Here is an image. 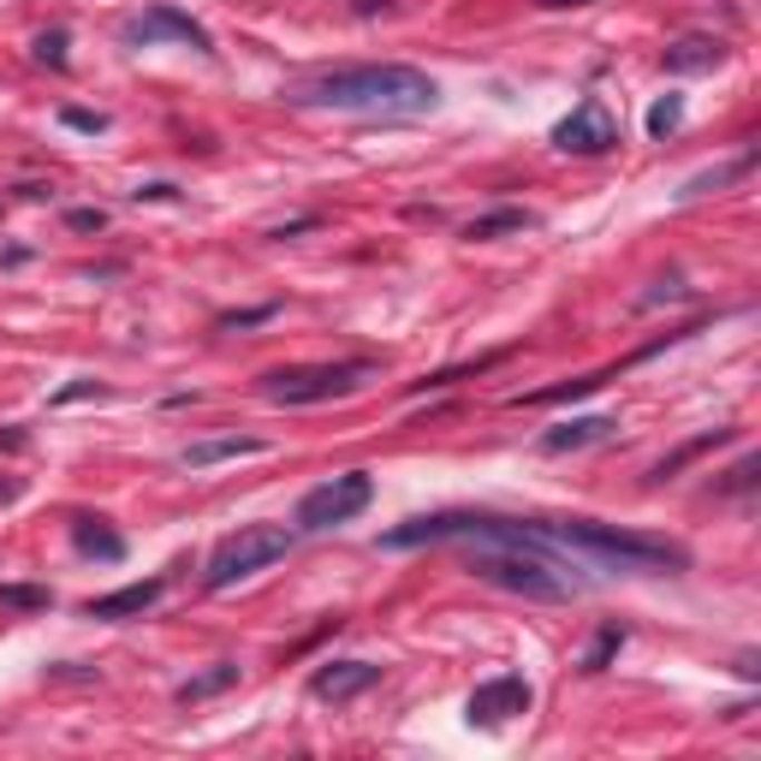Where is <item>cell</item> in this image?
Here are the masks:
<instances>
[{
    "label": "cell",
    "instance_id": "cell-1",
    "mask_svg": "<svg viewBox=\"0 0 761 761\" xmlns=\"http://www.w3.org/2000/svg\"><path fill=\"white\" fill-rule=\"evenodd\" d=\"M304 108H339V113H387L411 119L441 101V83L417 72V66H345V72H322L286 90Z\"/></svg>",
    "mask_w": 761,
    "mask_h": 761
},
{
    "label": "cell",
    "instance_id": "cell-2",
    "mask_svg": "<svg viewBox=\"0 0 761 761\" xmlns=\"http://www.w3.org/2000/svg\"><path fill=\"white\" fill-rule=\"evenodd\" d=\"M565 547H577L590 565L601 571H643V577H672V571H690V553L679 542H661V535H636V530H613L595 524V517H571V524H547Z\"/></svg>",
    "mask_w": 761,
    "mask_h": 761
},
{
    "label": "cell",
    "instance_id": "cell-3",
    "mask_svg": "<svg viewBox=\"0 0 761 761\" xmlns=\"http://www.w3.org/2000/svg\"><path fill=\"white\" fill-rule=\"evenodd\" d=\"M476 577L494 583L506 595H524V601H571L590 590V577H577L583 565L571 560H547V553H530V547H476Z\"/></svg>",
    "mask_w": 761,
    "mask_h": 761
},
{
    "label": "cell",
    "instance_id": "cell-4",
    "mask_svg": "<svg viewBox=\"0 0 761 761\" xmlns=\"http://www.w3.org/2000/svg\"><path fill=\"white\" fill-rule=\"evenodd\" d=\"M375 375L369 357H345V363H298V369H274L263 375L268 405H322V399H345L363 381Z\"/></svg>",
    "mask_w": 761,
    "mask_h": 761
},
{
    "label": "cell",
    "instance_id": "cell-5",
    "mask_svg": "<svg viewBox=\"0 0 761 761\" xmlns=\"http://www.w3.org/2000/svg\"><path fill=\"white\" fill-rule=\"evenodd\" d=\"M286 553H291V530L286 524H245V530H233L227 542L209 553V590H233V583L268 571L274 560H286Z\"/></svg>",
    "mask_w": 761,
    "mask_h": 761
},
{
    "label": "cell",
    "instance_id": "cell-6",
    "mask_svg": "<svg viewBox=\"0 0 761 761\" xmlns=\"http://www.w3.org/2000/svg\"><path fill=\"white\" fill-rule=\"evenodd\" d=\"M375 500V482H369V471H345V476H334V482H322V488H309L304 500H298V530H334V524H352V517L363 512Z\"/></svg>",
    "mask_w": 761,
    "mask_h": 761
},
{
    "label": "cell",
    "instance_id": "cell-7",
    "mask_svg": "<svg viewBox=\"0 0 761 761\" xmlns=\"http://www.w3.org/2000/svg\"><path fill=\"white\" fill-rule=\"evenodd\" d=\"M553 149H565V155H607L619 149V126H613V113H607V101H577L560 126H553Z\"/></svg>",
    "mask_w": 761,
    "mask_h": 761
},
{
    "label": "cell",
    "instance_id": "cell-8",
    "mask_svg": "<svg viewBox=\"0 0 761 761\" xmlns=\"http://www.w3.org/2000/svg\"><path fill=\"white\" fill-rule=\"evenodd\" d=\"M126 42H185V48H197V55H209V30H202L197 19H190V12H179V7H149V12H137V19L126 24Z\"/></svg>",
    "mask_w": 761,
    "mask_h": 761
},
{
    "label": "cell",
    "instance_id": "cell-9",
    "mask_svg": "<svg viewBox=\"0 0 761 761\" xmlns=\"http://www.w3.org/2000/svg\"><path fill=\"white\" fill-rule=\"evenodd\" d=\"M530 714V679L524 672H500V679L471 690V725H506Z\"/></svg>",
    "mask_w": 761,
    "mask_h": 761
},
{
    "label": "cell",
    "instance_id": "cell-10",
    "mask_svg": "<svg viewBox=\"0 0 761 761\" xmlns=\"http://www.w3.org/2000/svg\"><path fill=\"white\" fill-rule=\"evenodd\" d=\"M369 684H381L375 661H327V666H316V679H309V690H316L322 702H352Z\"/></svg>",
    "mask_w": 761,
    "mask_h": 761
},
{
    "label": "cell",
    "instance_id": "cell-11",
    "mask_svg": "<svg viewBox=\"0 0 761 761\" xmlns=\"http://www.w3.org/2000/svg\"><path fill=\"white\" fill-rule=\"evenodd\" d=\"M167 590V577H144V583H126V590H113V595H96V601H83V613L90 619H131V613H144L155 607Z\"/></svg>",
    "mask_w": 761,
    "mask_h": 761
},
{
    "label": "cell",
    "instance_id": "cell-12",
    "mask_svg": "<svg viewBox=\"0 0 761 761\" xmlns=\"http://www.w3.org/2000/svg\"><path fill=\"white\" fill-rule=\"evenodd\" d=\"M256 453H268V441H256V435H220V441H190L179 464L185 471H209V464H227V458H256Z\"/></svg>",
    "mask_w": 761,
    "mask_h": 761
},
{
    "label": "cell",
    "instance_id": "cell-13",
    "mask_svg": "<svg viewBox=\"0 0 761 761\" xmlns=\"http://www.w3.org/2000/svg\"><path fill=\"white\" fill-rule=\"evenodd\" d=\"M613 428H619L613 417H571L565 428H547V435H542V453H577V446L607 441Z\"/></svg>",
    "mask_w": 761,
    "mask_h": 761
},
{
    "label": "cell",
    "instance_id": "cell-14",
    "mask_svg": "<svg viewBox=\"0 0 761 761\" xmlns=\"http://www.w3.org/2000/svg\"><path fill=\"white\" fill-rule=\"evenodd\" d=\"M720 60H725V48L714 37H684L666 48V72H714Z\"/></svg>",
    "mask_w": 761,
    "mask_h": 761
},
{
    "label": "cell",
    "instance_id": "cell-15",
    "mask_svg": "<svg viewBox=\"0 0 761 761\" xmlns=\"http://www.w3.org/2000/svg\"><path fill=\"white\" fill-rule=\"evenodd\" d=\"M625 369V363H619ZM619 369H595V375H577V381H560V387H542V393H524L517 405H565V399H590V393H601Z\"/></svg>",
    "mask_w": 761,
    "mask_h": 761
},
{
    "label": "cell",
    "instance_id": "cell-16",
    "mask_svg": "<svg viewBox=\"0 0 761 761\" xmlns=\"http://www.w3.org/2000/svg\"><path fill=\"white\" fill-rule=\"evenodd\" d=\"M72 542H78V553H90V560H108V565L126 560V542H119L113 530H101V517H78Z\"/></svg>",
    "mask_w": 761,
    "mask_h": 761
},
{
    "label": "cell",
    "instance_id": "cell-17",
    "mask_svg": "<svg viewBox=\"0 0 761 761\" xmlns=\"http://www.w3.org/2000/svg\"><path fill=\"white\" fill-rule=\"evenodd\" d=\"M524 227H535L530 209H488V215H476L471 227H464V238L482 245V238H506V233H524Z\"/></svg>",
    "mask_w": 761,
    "mask_h": 761
},
{
    "label": "cell",
    "instance_id": "cell-18",
    "mask_svg": "<svg viewBox=\"0 0 761 761\" xmlns=\"http://www.w3.org/2000/svg\"><path fill=\"white\" fill-rule=\"evenodd\" d=\"M233 684H238V661H215L209 672H197V679L179 684V702H209V696H220V690H233Z\"/></svg>",
    "mask_w": 761,
    "mask_h": 761
},
{
    "label": "cell",
    "instance_id": "cell-19",
    "mask_svg": "<svg viewBox=\"0 0 761 761\" xmlns=\"http://www.w3.org/2000/svg\"><path fill=\"white\" fill-rule=\"evenodd\" d=\"M725 441H732V428H714V435H702V441H690V446H679V453H672V458H661V464H654V476H649V482H666V476H679V471H684L690 458L714 453V446H725Z\"/></svg>",
    "mask_w": 761,
    "mask_h": 761
},
{
    "label": "cell",
    "instance_id": "cell-20",
    "mask_svg": "<svg viewBox=\"0 0 761 761\" xmlns=\"http://www.w3.org/2000/svg\"><path fill=\"white\" fill-rule=\"evenodd\" d=\"M0 607L7 613H48L55 607V590H42V583H0Z\"/></svg>",
    "mask_w": 761,
    "mask_h": 761
},
{
    "label": "cell",
    "instance_id": "cell-21",
    "mask_svg": "<svg viewBox=\"0 0 761 761\" xmlns=\"http://www.w3.org/2000/svg\"><path fill=\"white\" fill-rule=\"evenodd\" d=\"M750 167H755V155H738V161H725V167H714V172H696V179L684 185V197H708V190H720V185L743 179Z\"/></svg>",
    "mask_w": 761,
    "mask_h": 761
},
{
    "label": "cell",
    "instance_id": "cell-22",
    "mask_svg": "<svg viewBox=\"0 0 761 761\" xmlns=\"http://www.w3.org/2000/svg\"><path fill=\"white\" fill-rule=\"evenodd\" d=\"M619 649H625V625H601V631H595V643L583 649V661H577V666H583V672H601Z\"/></svg>",
    "mask_w": 761,
    "mask_h": 761
},
{
    "label": "cell",
    "instance_id": "cell-23",
    "mask_svg": "<svg viewBox=\"0 0 761 761\" xmlns=\"http://www.w3.org/2000/svg\"><path fill=\"white\" fill-rule=\"evenodd\" d=\"M679 119H684V101L679 96H661L649 108V137H672V131H679Z\"/></svg>",
    "mask_w": 761,
    "mask_h": 761
},
{
    "label": "cell",
    "instance_id": "cell-24",
    "mask_svg": "<svg viewBox=\"0 0 761 761\" xmlns=\"http://www.w3.org/2000/svg\"><path fill=\"white\" fill-rule=\"evenodd\" d=\"M274 316H280V304H256V309H227L215 327H220V334H238V327H263V322H274Z\"/></svg>",
    "mask_w": 761,
    "mask_h": 761
},
{
    "label": "cell",
    "instance_id": "cell-25",
    "mask_svg": "<svg viewBox=\"0 0 761 761\" xmlns=\"http://www.w3.org/2000/svg\"><path fill=\"white\" fill-rule=\"evenodd\" d=\"M37 60L60 72V66H66V30H42V37H37Z\"/></svg>",
    "mask_w": 761,
    "mask_h": 761
},
{
    "label": "cell",
    "instance_id": "cell-26",
    "mask_svg": "<svg viewBox=\"0 0 761 761\" xmlns=\"http://www.w3.org/2000/svg\"><path fill=\"white\" fill-rule=\"evenodd\" d=\"M60 119H66L72 131H90V137H96V131H108V113H90V108H66Z\"/></svg>",
    "mask_w": 761,
    "mask_h": 761
},
{
    "label": "cell",
    "instance_id": "cell-27",
    "mask_svg": "<svg viewBox=\"0 0 761 761\" xmlns=\"http://www.w3.org/2000/svg\"><path fill=\"white\" fill-rule=\"evenodd\" d=\"M66 227H72V233H101V227H108V209H72V215H66Z\"/></svg>",
    "mask_w": 761,
    "mask_h": 761
},
{
    "label": "cell",
    "instance_id": "cell-28",
    "mask_svg": "<svg viewBox=\"0 0 761 761\" xmlns=\"http://www.w3.org/2000/svg\"><path fill=\"white\" fill-rule=\"evenodd\" d=\"M755 471H761V458H743L738 471H732V482H725V494H750L755 488Z\"/></svg>",
    "mask_w": 761,
    "mask_h": 761
},
{
    "label": "cell",
    "instance_id": "cell-29",
    "mask_svg": "<svg viewBox=\"0 0 761 761\" xmlns=\"http://www.w3.org/2000/svg\"><path fill=\"white\" fill-rule=\"evenodd\" d=\"M131 197H137V202H172V197H179V185H167V179H155V185H137V190H131Z\"/></svg>",
    "mask_w": 761,
    "mask_h": 761
},
{
    "label": "cell",
    "instance_id": "cell-30",
    "mask_svg": "<svg viewBox=\"0 0 761 761\" xmlns=\"http://www.w3.org/2000/svg\"><path fill=\"white\" fill-rule=\"evenodd\" d=\"M96 381H72V387H66V393H55V405H72V399H96Z\"/></svg>",
    "mask_w": 761,
    "mask_h": 761
},
{
    "label": "cell",
    "instance_id": "cell-31",
    "mask_svg": "<svg viewBox=\"0 0 761 761\" xmlns=\"http://www.w3.org/2000/svg\"><path fill=\"white\" fill-rule=\"evenodd\" d=\"M24 494V482L19 476H0V500H19Z\"/></svg>",
    "mask_w": 761,
    "mask_h": 761
},
{
    "label": "cell",
    "instance_id": "cell-32",
    "mask_svg": "<svg viewBox=\"0 0 761 761\" xmlns=\"http://www.w3.org/2000/svg\"><path fill=\"white\" fill-rule=\"evenodd\" d=\"M357 12H387V0H357Z\"/></svg>",
    "mask_w": 761,
    "mask_h": 761
},
{
    "label": "cell",
    "instance_id": "cell-33",
    "mask_svg": "<svg viewBox=\"0 0 761 761\" xmlns=\"http://www.w3.org/2000/svg\"><path fill=\"white\" fill-rule=\"evenodd\" d=\"M535 7H590V0H535Z\"/></svg>",
    "mask_w": 761,
    "mask_h": 761
}]
</instances>
